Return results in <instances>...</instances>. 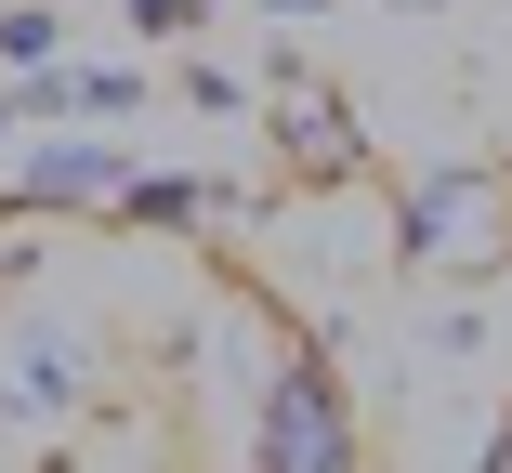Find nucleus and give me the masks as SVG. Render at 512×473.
<instances>
[{"label": "nucleus", "instance_id": "nucleus-1", "mask_svg": "<svg viewBox=\"0 0 512 473\" xmlns=\"http://www.w3.org/2000/svg\"><path fill=\"white\" fill-rule=\"evenodd\" d=\"M250 473H355V408H342V382H329V355H289L276 382H263Z\"/></svg>", "mask_w": 512, "mask_h": 473}, {"label": "nucleus", "instance_id": "nucleus-2", "mask_svg": "<svg viewBox=\"0 0 512 473\" xmlns=\"http://www.w3.org/2000/svg\"><path fill=\"white\" fill-rule=\"evenodd\" d=\"M14 198L27 211H119L132 198V145H40V158H14Z\"/></svg>", "mask_w": 512, "mask_h": 473}]
</instances>
